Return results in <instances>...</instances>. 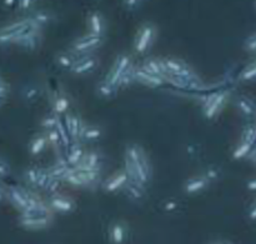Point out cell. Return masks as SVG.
I'll return each mask as SVG.
<instances>
[{"label": "cell", "instance_id": "6da1fadb", "mask_svg": "<svg viewBox=\"0 0 256 244\" xmlns=\"http://www.w3.org/2000/svg\"><path fill=\"white\" fill-rule=\"evenodd\" d=\"M38 29H42V28L39 24H36L32 17L9 23V24L0 28V47L10 44L16 45L22 38Z\"/></svg>", "mask_w": 256, "mask_h": 244}, {"label": "cell", "instance_id": "7a4b0ae2", "mask_svg": "<svg viewBox=\"0 0 256 244\" xmlns=\"http://www.w3.org/2000/svg\"><path fill=\"white\" fill-rule=\"evenodd\" d=\"M6 199L20 210V213L30 209V208L36 207L39 203H42V198L36 193L32 192L29 189H25L22 187H9L6 189Z\"/></svg>", "mask_w": 256, "mask_h": 244}, {"label": "cell", "instance_id": "3957f363", "mask_svg": "<svg viewBox=\"0 0 256 244\" xmlns=\"http://www.w3.org/2000/svg\"><path fill=\"white\" fill-rule=\"evenodd\" d=\"M124 169L126 170L129 179L132 182L142 183V184L146 185L150 182L152 178V167H150V162L148 159L146 154L136 163V164H128L125 163Z\"/></svg>", "mask_w": 256, "mask_h": 244}, {"label": "cell", "instance_id": "277c9868", "mask_svg": "<svg viewBox=\"0 0 256 244\" xmlns=\"http://www.w3.org/2000/svg\"><path fill=\"white\" fill-rule=\"evenodd\" d=\"M156 37V27L152 23H145L138 30L134 40V49L138 54H144L152 48Z\"/></svg>", "mask_w": 256, "mask_h": 244}, {"label": "cell", "instance_id": "5b68a950", "mask_svg": "<svg viewBox=\"0 0 256 244\" xmlns=\"http://www.w3.org/2000/svg\"><path fill=\"white\" fill-rule=\"evenodd\" d=\"M229 99V90H222V92H218L209 95V97L206 98V100H204V105H202V112H204L205 118L212 119V118L216 117V115L222 112V108L226 105Z\"/></svg>", "mask_w": 256, "mask_h": 244}, {"label": "cell", "instance_id": "8992f818", "mask_svg": "<svg viewBox=\"0 0 256 244\" xmlns=\"http://www.w3.org/2000/svg\"><path fill=\"white\" fill-rule=\"evenodd\" d=\"M102 43H104V37L88 33V34L82 35V37L78 38L72 42V53L76 55H86L88 53L92 52V50L99 49Z\"/></svg>", "mask_w": 256, "mask_h": 244}, {"label": "cell", "instance_id": "52a82bcc", "mask_svg": "<svg viewBox=\"0 0 256 244\" xmlns=\"http://www.w3.org/2000/svg\"><path fill=\"white\" fill-rule=\"evenodd\" d=\"M132 57H130L129 54H126V53H122V54H120L119 57L115 59L114 64H112L110 72L108 73L105 80H106L108 83H110L112 87L118 88L119 87V82L122 78V75H124L128 70L132 69Z\"/></svg>", "mask_w": 256, "mask_h": 244}, {"label": "cell", "instance_id": "ba28073f", "mask_svg": "<svg viewBox=\"0 0 256 244\" xmlns=\"http://www.w3.org/2000/svg\"><path fill=\"white\" fill-rule=\"evenodd\" d=\"M52 222V215H26L20 214L19 224L25 229L38 230L48 228Z\"/></svg>", "mask_w": 256, "mask_h": 244}, {"label": "cell", "instance_id": "9c48e42d", "mask_svg": "<svg viewBox=\"0 0 256 244\" xmlns=\"http://www.w3.org/2000/svg\"><path fill=\"white\" fill-rule=\"evenodd\" d=\"M48 204L50 205V208L52 209V212L62 213V214H66V213L74 212L76 204H75L74 199L70 197H66L64 194H58L52 195L48 200Z\"/></svg>", "mask_w": 256, "mask_h": 244}, {"label": "cell", "instance_id": "30bf717a", "mask_svg": "<svg viewBox=\"0 0 256 244\" xmlns=\"http://www.w3.org/2000/svg\"><path fill=\"white\" fill-rule=\"evenodd\" d=\"M129 180L130 179L126 170H116L112 177H109L104 183H102V189L106 193H115L118 192V190H124L125 185L129 183Z\"/></svg>", "mask_w": 256, "mask_h": 244}, {"label": "cell", "instance_id": "8fae6325", "mask_svg": "<svg viewBox=\"0 0 256 244\" xmlns=\"http://www.w3.org/2000/svg\"><path fill=\"white\" fill-rule=\"evenodd\" d=\"M98 58L92 57V55H82V58L75 62L74 67L70 69V72L75 75H84L88 73L94 72L95 68L98 67Z\"/></svg>", "mask_w": 256, "mask_h": 244}, {"label": "cell", "instance_id": "7c38bea8", "mask_svg": "<svg viewBox=\"0 0 256 244\" xmlns=\"http://www.w3.org/2000/svg\"><path fill=\"white\" fill-rule=\"evenodd\" d=\"M64 124L66 127L68 133H69L70 138H72V143L79 142L80 140V134H82V127H84V123L82 122L80 117L75 114H65L64 117Z\"/></svg>", "mask_w": 256, "mask_h": 244}, {"label": "cell", "instance_id": "4fadbf2b", "mask_svg": "<svg viewBox=\"0 0 256 244\" xmlns=\"http://www.w3.org/2000/svg\"><path fill=\"white\" fill-rule=\"evenodd\" d=\"M142 68L144 70H146L148 73H150V74L164 78L166 82H169L170 80V75L168 74L166 68H165V64H164V60L162 59L149 58V59H146L144 63H142Z\"/></svg>", "mask_w": 256, "mask_h": 244}, {"label": "cell", "instance_id": "5bb4252c", "mask_svg": "<svg viewBox=\"0 0 256 244\" xmlns=\"http://www.w3.org/2000/svg\"><path fill=\"white\" fill-rule=\"evenodd\" d=\"M88 29L89 33L104 37L106 32V22L100 12H92L88 15Z\"/></svg>", "mask_w": 256, "mask_h": 244}, {"label": "cell", "instance_id": "9a60e30c", "mask_svg": "<svg viewBox=\"0 0 256 244\" xmlns=\"http://www.w3.org/2000/svg\"><path fill=\"white\" fill-rule=\"evenodd\" d=\"M134 78H135V82H139L142 83V84L148 85V87H160V85H162L165 82H166L164 78L150 74V73H148L146 70L142 69V67L135 68Z\"/></svg>", "mask_w": 256, "mask_h": 244}, {"label": "cell", "instance_id": "2e32d148", "mask_svg": "<svg viewBox=\"0 0 256 244\" xmlns=\"http://www.w3.org/2000/svg\"><path fill=\"white\" fill-rule=\"evenodd\" d=\"M75 168L79 170H90L102 168V154L98 150H86L84 157H82V163Z\"/></svg>", "mask_w": 256, "mask_h": 244}, {"label": "cell", "instance_id": "e0dca14e", "mask_svg": "<svg viewBox=\"0 0 256 244\" xmlns=\"http://www.w3.org/2000/svg\"><path fill=\"white\" fill-rule=\"evenodd\" d=\"M109 238L112 244H124L128 238V227L124 222H114L110 225Z\"/></svg>", "mask_w": 256, "mask_h": 244}, {"label": "cell", "instance_id": "ac0fdd59", "mask_svg": "<svg viewBox=\"0 0 256 244\" xmlns=\"http://www.w3.org/2000/svg\"><path fill=\"white\" fill-rule=\"evenodd\" d=\"M85 152H86V150L82 148V145L80 144L79 142L72 143V145H70L69 149H68L66 157H65L68 160V164L72 168L78 167V165L82 163Z\"/></svg>", "mask_w": 256, "mask_h": 244}, {"label": "cell", "instance_id": "d6986e66", "mask_svg": "<svg viewBox=\"0 0 256 244\" xmlns=\"http://www.w3.org/2000/svg\"><path fill=\"white\" fill-rule=\"evenodd\" d=\"M210 180L205 177V174H200L188 180L184 185V190L188 194H195V193H199L202 190H204L205 188H208Z\"/></svg>", "mask_w": 256, "mask_h": 244}, {"label": "cell", "instance_id": "ffe728a7", "mask_svg": "<svg viewBox=\"0 0 256 244\" xmlns=\"http://www.w3.org/2000/svg\"><path fill=\"white\" fill-rule=\"evenodd\" d=\"M49 145V140H48L46 133H40L36 134L29 143V153L32 157H36V155L42 154L46 147Z\"/></svg>", "mask_w": 256, "mask_h": 244}, {"label": "cell", "instance_id": "44dd1931", "mask_svg": "<svg viewBox=\"0 0 256 244\" xmlns=\"http://www.w3.org/2000/svg\"><path fill=\"white\" fill-rule=\"evenodd\" d=\"M52 113L56 115L66 114V112L70 108V99L65 94L62 93H56L52 100Z\"/></svg>", "mask_w": 256, "mask_h": 244}, {"label": "cell", "instance_id": "7402d4cb", "mask_svg": "<svg viewBox=\"0 0 256 244\" xmlns=\"http://www.w3.org/2000/svg\"><path fill=\"white\" fill-rule=\"evenodd\" d=\"M236 107L244 117L252 118L256 115V103L248 97H239L236 99Z\"/></svg>", "mask_w": 256, "mask_h": 244}, {"label": "cell", "instance_id": "603a6c76", "mask_svg": "<svg viewBox=\"0 0 256 244\" xmlns=\"http://www.w3.org/2000/svg\"><path fill=\"white\" fill-rule=\"evenodd\" d=\"M144 155L145 153L140 145L129 144L126 145V149H125V163H128V164H136Z\"/></svg>", "mask_w": 256, "mask_h": 244}, {"label": "cell", "instance_id": "cb8c5ba5", "mask_svg": "<svg viewBox=\"0 0 256 244\" xmlns=\"http://www.w3.org/2000/svg\"><path fill=\"white\" fill-rule=\"evenodd\" d=\"M124 192L126 193V195L130 198V199L139 200V199H142V195H144L145 185L142 184V183L129 180V183L125 185Z\"/></svg>", "mask_w": 256, "mask_h": 244}, {"label": "cell", "instance_id": "d4e9b609", "mask_svg": "<svg viewBox=\"0 0 256 244\" xmlns=\"http://www.w3.org/2000/svg\"><path fill=\"white\" fill-rule=\"evenodd\" d=\"M45 133H46L48 140H49V147L54 150L56 157H62V149L64 148V145H62V138H60L59 132L56 130V128L52 130H46Z\"/></svg>", "mask_w": 256, "mask_h": 244}, {"label": "cell", "instance_id": "484cf974", "mask_svg": "<svg viewBox=\"0 0 256 244\" xmlns=\"http://www.w3.org/2000/svg\"><path fill=\"white\" fill-rule=\"evenodd\" d=\"M64 182L68 184L72 185V187H80V188H88V183L85 178L82 177V173L75 168H72L70 172L68 173L66 177L64 178Z\"/></svg>", "mask_w": 256, "mask_h": 244}, {"label": "cell", "instance_id": "4316f807", "mask_svg": "<svg viewBox=\"0 0 256 244\" xmlns=\"http://www.w3.org/2000/svg\"><path fill=\"white\" fill-rule=\"evenodd\" d=\"M102 135V130L100 127L96 125H85L82 127V134H80V140H95L99 139Z\"/></svg>", "mask_w": 256, "mask_h": 244}, {"label": "cell", "instance_id": "83f0119b", "mask_svg": "<svg viewBox=\"0 0 256 244\" xmlns=\"http://www.w3.org/2000/svg\"><path fill=\"white\" fill-rule=\"evenodd\" d=\"M254 148L255 145L252 144V143L240 142L239 145L235 148L234 153H232V159L239 160V159H242V158L250 157V154H252V152L254 150Z\"/></svg>", "mask_w": 256, "mask_h": 244}, {"label": "cell", "instance_id": "f1b7e54d", "mask_svg": "<svg viewBox=\"0 0 256 244\" xmlns=\"http://www.w3.org/2000/svg\"><path fill=\"white\" fill-rule=\"evenodd\" d=\"M40 167H30L24 172V179L30 187L38 188V180H39Z\"/></svg>", "mask_w": 256, "mask_h": 244}, {"label": "cell", "instance_id": "f546056e", "mask_svg": "<svg viewBox=\"0 0 256 244\" xmlns=\"http://www.w3.org/2000/svg\"><path fill=\"white\" fill-rule=\"evenodd\" d=\"M76 60L78 59L72 54V53H60V54H58L56 57L58 64H59L62 68H64V69H69V70L74 67Z\"/></svg>", "mask_w": 256, "mask_h": 244}, {"label": "cell", "instance_id": "4dcf8cb0", "mask_svg": "<svg viewBox=\"0 0 256 244\" xmlns=\"http://www.w3.org/2000/svg\"><path fill=\"white\" fill-rule=\"evenodd\" d=\"M240 142H248L256 145V124L250 123L242 129Z\"/></svg>", "mask_w": 256, "mask_h": 244}, {"label": "cell", "instance_id": "1f68e13d", "mask_svg": "<svg viewBox=\"0 0 256 244\" xmlns=\"http://www.w3.org/2000/svg\"><path fill=\"white\" fill-rule=\"evenodd\" d=\"M59 120H60V115H56V114H54V113H52V114H49V115H46V117L42 118V122H40V125H42V129L46 132V130L55 129Z\"/></svg>", "mask_w": 256, "mask_h": 244}, {"label": "cell", "instance_id": "d6a6232c", "mask_svg": "<svg viewBox=\"0 0 256 244\" xmlns=\"http://www.w3.org/2000/svg\"><path fill=\"white\" fill-rule=\"evenodd\" d=\"M30 17H32V20H34L36 24H39L42 28H44L45 25L49 24V23L52 22V15L48 12H44V10H39V12L32 13Z\"/></svg>", "mask_w": 256, "mask_h": 244}, {"label": "cell", "instance_id": "836d02e7", "mask_svg": "<svg viewBox=\"0 0 256 244\" xmlns=\"http://www.w3.org/2000/svg\"><path fill=\"white\" fill-rule=\"evenodd\" d=\"M116 89L118 88L112 87V85L110 84V83H108L105 79L98 85V92H99L104 98H112V95L116 93Z\"/></svg>", "mask_w": 256, "mask_h": 244}, {"label": "cell", "instance_id": "e575fe53", "mask_svg": "<svg viewBox=\"0 0 256 244\" xmlns=\"http://www.w3.org/2000/svg\"><path fill=\"white\" fill-rule=\"evenodd\" d=\"M256 78V60L254 63H252L250 65H248L242 73L240 74V79L242 80H252Z\"/></svg>", "mask_w": 256, "mask_h": 244}, {"label": "cell", "instance_id": "d590c367", "mask_svg": "<svg viewBox=\"0 0 256 244\" xmlns=\"http://www.w3.org/2000/svg\"><path fill=\"white\" fill-rule=\"evenodd\" d=\"M62 180L54 179V178H52V179L50 180L49 184H48L46 189H45V190H46L48 193H50L52 195L58 194V193H59V189H60V185H62Z\"/></svg>", "mask_w": 256, "mask_h": 244}, {"label": "cell", "instance_id": "8d00e7d4", "mask_svg": "<svg viewBox=\"0 0 256 244\" xmlns=\"http://www.w3.org/2000/svg\"><path fill=\"white\" fill-rule=\"evenodd\" d=\"M245 49L250 53H255L256 54V33L250 35L246 40H245Z\"/></svg>", "mask_w": 256, "mask_h": 244}, {"label": "cell", "instance_id": "74e56055", "mask_svg": "<svg viewBox=\"0 0 256 244\" xmlns=\"http://www.w3.org/2000/svg\"><path fill=\"white\" fill-rule=\"evenodd\" d=\"M34 3L35 0H19V3H18V9L22 10V12H26V10H29L32 7Z\"/></svg>", "mask_w": 256, "mask_h": 244}, {"label": "cell", "instance_id": "f35d334b", "mask_svg": "<svg viewBox=\"0 0 256 244\" xmlns=\"http://www.w3.org/2000/svg\"><path fill=\"white\" fill-rule=\"evenodd\" d=\"M10 174V165L5 160L0 159V178H5Z\"/></svg>", "mask_w": 256, "mask_h": 244}, {"label": "cell", "instance_id": "ab89813d", "mask_svg": "<svg viewBox=\"0 0 256 244\" xmlns=\"http://www.w3.org/2000/svg\"><path fill=\"white\" fill-rule=\"evenodd\" d=\"M248 218H249L250 220H252V222H256V200L252 202L249 210H248Z\"/></svg>", "mask_w": 256, "mask_h": 244}, {"label": "cell", "instance_id": "60d3db41", "mask_svg": "<svg viewBox=\"0 0 256 244\" xmlns=\"http://www.w3.org/2000/svg\"><path fill=\"white\" fill-rule=\"evenodd\" d=\"M205 177L208 178V179L212 182V180H215L218 178V175H219V172H218L216 169H208L206 173H204Z\"/></svg>", "mask_w": 256, "mask_h": 244}, {"label": "cell", "instance_id": "b9f144b4", "mask_svg": "<svg viewBox=\"0 0 256 244\" xmlns=\"http://www.w3.org/2000/svg\"><path fill=\"white\" fill-rule=\"evenodd\" d=\"M142 0H124V4L128 9H135Z\"/></svg>", "mask_w": 256, "mask_h": 244}, {"label": "cell", "instance_id": "7bdbcfd3", "mask_svg": "<svg viewBox=\"0 0 256 244\" xmlns=\"http://www.w3.org/2000/svg\"><path fill=\"white\" fill-rule=\"evenodd\" d=\"M178 207V203L176 202H172V200H169V202H166V204H165V210H175Z\"/></svg>", "mask_w": 256, "mask_h": 244}, {"label": "cell", "instance_id": "ee69618b", "mask_svg": "<svg viewBox=\"0 0 256 244\" xmlns=\"http://www.w3.org/2000/svg\"><path fill=\"white\" fill-rule=\"evenodd\" d=\"M38 94V90L34 89V88H32V89H29L26 92V94H25V97H26V99H32V98H35V95Z\"/></svg>", "mask_w": 256, "mask_h": 244}, {"label": "cell", "instance_id": "f6af8a7d", "mask_svg": "<svg viewBox=\"0 0 256 244\" xmlns=\"http://www.w3.org/2000/svg\"><path fill=\"white\" fill-rule=\"evenodd\" d=\"M246 188L252 192H256V179H252L246 183Z\"/></svg>", "mask_w": 256, "mask_h": 244}, {"label": "cell", "instance_id": "bcb514c9", "mask_svg": "<svg viewBox=\"0 0 256 244\" xmlns=\"http://www.w3.org/2000/svg\"><path fill=\"white\" fill-rule=\"evenodd\" d=\"M18 3H19V0H4V5L8 8L18 7Z\"/></svg>", "mask_w": 256, "mask_h": 244}, {"label": "cell", "instance_id": "7dc6e473", "mask_svg": "<svg viewBox=\"0 0 256 244\" xmlns=\"http://www.w3.org/2000/svg\"><path fill=\"white\" fill-rule=\"evenodd\" d=\"M5 198H6V190H4L0 187V203H2Z\"/></svg>", "mask_w": 256, "mask_h": 244}, {"label": "cell", "instance_id": "c3c4849f", "mask_svg": "<svg viewBox=\"0 0 256 244\" xmlns=\"http://www.w3.org/2000/svg\"><path fill=\"white\" fill-rule=\"evenodd\" d=\"M5 99H6V98H0V107H2V105L4 104V103H5Z\"/></svg>", "mask_w": 256, "mask_h": 244}, {"label": "cell", "instance_id": "681fc988", "mask_svg": "<svg viewBox=\"0 0 256 244\" xmlns=\"http://www.w3.org/2000/svg\"><path fill=\"white\" fill-rule=\"evenodd\" d=\"M210 244H222V242H214V243H210Z\"/></svg>", "mask_w": 256, "mask_h": 244}, {"label": "cell", "instance_id": "f907efd6", "mask_svg": "<svg viewBox=\"0 0 256 244\" xmlns=\"http://www.w3.org/2000/svg\"><path fill=\"white\" fill-rule=\"evenodd\" d=\"M222 244H230V243H228V242H222Z\"/></svg>", "mask_w": 256, "mask_h": 244}, {"label": "cell", "instance_id": "816d5d0a", "mask_svg": "<svg viewBox=\"0 0 256 244\" xmlns=\"http://www.w3.org/2000/svg\"><path fill=\"white\" fill-rule=\"evenodd\" d=\"M0 80H2V77H0Z\"/></svg>", "mask_w": 256, "mask_h": 244}]
</instances>
